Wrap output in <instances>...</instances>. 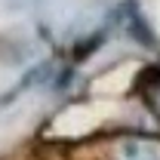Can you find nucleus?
Here are the masks:
<instances>
[{
  "mask_svg": "<svg viewBox=\"0 0 160 160\" xmlns=\"http://www.w3.org/2000/svg\"><path fill=\"white\" fill-rule=\"evenodd\" d=\"M126 160H160V148H154L151 142L126 145Z\"/></svg>",
  "mask_w": 160,
  "mask_h": 160,
  "instance_id": "1",
  "label": "nucleus"
}]
</instances>
